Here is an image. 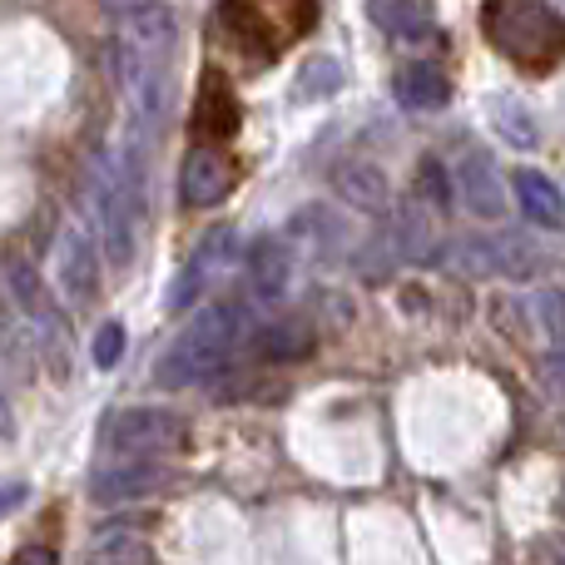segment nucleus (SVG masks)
Wrapping results in <instances>:
<instances>
[{"instance_id":"8","label":"nucleus","mask_w":565,"mask_h":565,"mask_svg":"<svg viewBox=\"0 0 565 565\" xmlns=\"http://www.w3.org/2000/svg\"><path fill=\"white\" fill-rule=\"evenodd\" d=\"M447 184H451V199H457L467 214H477V218L507 214V184H501V174H497L487 149H461L451 174H447Z\"/></svg>"},{"instance_id":"23","label":"nucleus","mask_w":565,"mask_h":565,"mask_svg":"<svg viewBox=\"0 0 565 565\" xmlns=\"http://www.w3.org/2000/svg\"><path fill=\"white\" fill-rule=\"evenodd\" d=\"M342 89V65L332 55H312L308 65L298 70V85H292V99H328Z\"/></svg>"},{"instance_id":"13","label":"nucleus","mask_w":565,"mask_h":565,"mask_svg":"<svg viewBox=\"0 0 565 565\" xmlns=\"http://www.w3.org/2000/svg\"><path fill=\"white\" fill-rule=\"evenodd\" d=\"M282 238H288V244H298V254H312V258L348 254V244H352L348 224H342L338 214H328V209H302V214L282 228Z\"/></svg>"},{"instance_id":"29","label":"nucleus","mask_w":565,"mask_h":565,"mask_svg":"<svg viewBox=\"0 0 565 565\" xmlns=\"http://www.w3.org/2000/svg\"><path fill=\"white\" fill-rule=\"evenodd\" d=\"M15 561H35V565H55V551H40V546H25Z\"/></svg>"},{"instance_id":"25","label":"nucleus","mask_w":565,"mask_h":565,"mask_svg":"<svg viewBox=\"0 0 565 565\" xmlns=\"http://www.w3.org/2000/svg\"><path fill=\"white\" fill-rule=\"evenodd\" d=\"M536 322L546 332L551 348H565V288H541L536 292Z\"/></svg>"},{"instance_id":"10","label":"nucleus","mask_w":565,"mask_h":565,"mask_svg":"<svg viewBox=\"0 0 565 565\" xmlns=\"http://www.w3.org/2000/svg\"><path fill=\"white\" fill-rule=\"evenodd\" d=\"M238 125H244V109H238L228 79L218 75V70H204L199 99H194V135L204 139V145H224V139L238 135Z\"/></svg>"},{"instance_id":"16","label":"nucleus","mask_w":565,"mask_h":565,"mask_svg":"<svg viewBox=\"0 0 565 565\" xmlns=\"http://www.w3.org/2000/svg\"><path fill=\"white\" fill-rule=\"evenodd\" d=\"M228 238H234V228H214V234H209L204 244H199V254L189 258V268L174 278V288H169V312H184L189 302H194L199 292H204V282L214 278V268H218V264H224V254H218V248H224Z\"/></svg>"},{"instance_id":"20","label":"nucleus","mask_w":565,"mask_h":565,"mask_svg":"<svg viewBox=\"0 0 565 565\" xmlns=\"http://www.w3.org/2000/svg\"><path fill=\"white\" fill-rule=\"evenodd\" d=\"M258 348V358L264 362H298L312 352V322L302 318H282V322H268V328H254V338H248Z\"/></svg>"},{"instance_id":"2","label":"nucleus","mask_w":565,"mask_h":565,"mask_svg":"<svg viewBox=\"0 0 565 565\" xmlns=\"http://www.w3.org/2000/svg\"><path fill=\"white\" fill-rule=\"evenodd\" d=\"M481 30L497 55L531 75H551L565 60V15L551 0H487Z\"/></svg>"},{"instance_id":"6","label":"nucleus","mask_w":565,"mask_h":565,"mask_svg":"<svg viewBox=\"0 0 565 565\" xmlns=\"http://www.w3.org/2000/svg\"><path fill=\"white\" fill-rule=\"evenodd\" d=\"M451 254H457L451 264L461 274H477V278H536V268H541V248L526 234L461 238Z\"/></svg>"},{"instance_id":"26","label":"nucleus","mask_w":565,"mask_h":565,"mask_svg":"<svg viewBox=\"0 0 565 565\" xmlns=\"http://www.w3.org/2000/svg\"><path fill=\"white\" fill-rule=\"evenodd\" d=\"M119 358H125V328L105 322V328L95 332V367H115Z\"/></svg>"},{"instance_id":"7","label":"nucleus","mask_w":565,"mask_h":565,"mask_svg":"<svg viewBox=\"0 0 565 565\" xmlns=\"http://www.w3.org/2000/svg\"><path fill=\"white\" fill-rule=\"evenodd\" d=\"M174 487V471L159 467V457H125L115 467H99L95 481H89V497L99 507H125V501H149L164 497Z\"/></svg>"},{"instance_id":"1","label":"nucleus","mask_w":565,"mask_h":565,"mask_svg":"<svg viewBox=\"0 0 565 565\" xmlns=\"http://www.w3.org/2000/svg\"><path fill=\"white\" fill-rule=\"evenodd\" d=\"M248 338H254V318H248L244 302L238 298L214 302V308L199 312L174 338V348L159 358L154 382L164 392H184V387H199V382L224 377L238 362V352L248 348Z\"/></svg>"},{"instance_id":"24","label":"nucleus","mask_w":565,"mask_h":565,"mask_svg":"<svg viewBox=\"0 0 565 565\" xmlns=\"http://www.w3.org/2000/svg\"><path fill=\"white\" fill-rule=\"evenodd\" d=\"M397 238H402V248H407L412 258L437 254V228L427 224V209H407V214L397 218Z\"/></svg>"},{"instance_id":"22","label":"nucleus","mask_w":565,"mask_h":565,"mask_svg":"<svg viewBox=\"0 0 565 565\" xmlns=\"http://www.w3.org/2000/svg\"><path fill=\"white\" fill-rule=\"evenodd\" d=\"M491 125L507 135V145L511 149H536L541 145V125L531 119V109L521 105L516 95H491Z\"/></svg>"},{"instance_id":"11","label":"nucleus","mask_w":565,"mask_h":565,"mask_svg":"<svg viewBox=\"0 0 565 565\" xmlns=\"http://www.w3.org/2000/svg\"><path fill=\"white\" fill-rule=\"evenodd\" d=\"M60 292H65L75 308H85V302L99 292V254H95V238H89L79 224H70L65 234H60Z\"/></svg>"},{"instance_id":"3","label":"nucleus","mask_w":565,"mask_h":565,"mask_svg":"<svg viewBox=\"0 0 565 565\" xmlns=\"http://www.w3.org/2000/svg\"><path fill=\"white\" fill-rule=\"evenodd\" d=\"M95 209H99V244L109 264L129 268L139 254V224H145V174H139V145L109 154L95 174Z\"/></svg>"},{"instance_id":"18","label":"nucleus","mask_w":565,"mask_h":565,"mask_svg":"<svg viewBox=\"0 0 565 565\" xmlns=\"http://www.w3.org/2000/svg\"><path fill=\"white\" fill-rule=\"evenodd\" d=\"M332 184H338V194L348 199L352 209H362V214H387L392 209L387 174L372 164H342L338 174H332Z\"/></svg>"},{"instance_id":"9","label":"nucleus","mask_w":565,"mask_h":565,"mask_svg":"<svg viewBox=\"0 0 565 565\" xmlns=\"http://www.w3.org/2000/svg\"><path fill=\"white\" fill-rule=\"evenodd\" d=\"M228 189H234V164H228L214 145L189 149L184 164H179V199H184L189 209H214L228 199Z\"/></svg>"},{"instance_id":"15","label":"nucleus","mask_w":565,"mask_h":565,"mask_svg":"<svg viewBox=\"0 0 565 565\" xmlns=\"http://www.w3.org/2000/svg\"><path fill=\"white\" fill-rule=\"evenodd\" d=\"M218 30L228 35V45L244 50V55L258 60V65L274 60V50H278V40L268 35V20L254 15L248 6H238V0H224V6H218Z\"/></svg>"},{"instance_id":"21","label":"nucleus","mask_w":565,"mask_h":565,"mask_svg":"<svg viewBox=\"0 0 565 565\" xmlns=\"http://www.w3.org/2000/svg\"><path fill=\"white\" fill-rule=\"evenodd\" d=\"M89 561H109V565H149L154 561V546L139 541L135 526H99L95 541H89Z\"/></svg>"},{"instance_id":"17","label":"nucleus","mask_w":565,"mask_h":565,"mask_svg":"<svg viewBox=\"0 0 565 565\" xmlns=\"http://www.w3.org/2000/svg\"><path fill=\"white\" fill-rule=\"evenodd\" d=\"M367 15L372 25L397 40H422L437 25V6L431 0H367Z\"/></svg>"},{"instance_id":"27","label":"nucleus","mask_w":565,"mask_h":565,"mask_svg":"<svg viewBox=\"0 0 565 565\" xmlns=\"http://www.w3.org/2000/svg\"><path fill=\"white\" fill-rule=\"evenodd\" d=\"M531 556L536 561H565V541H541V546H531Z\"/></svg>"},{"instance_id":"19","label":"nucleus","mask_w":565,"mask_h":565,"mask_svg":"<svg viewBox=\"0 0 565 565\" xmlns=\"http://www.w3.org/2000/svg\"><path fill=\"white\" fill-rule=\"evenodd\" d=\"M516 204H521V214L531 218V224H546V228H561L565 224V199H561V189L551 184L546 174H536V169H516Z\"/></svg>"},{"instance_id":"4","label":"nucleus","mask_w":565,"mask_h":565,"mask_svg":"<svg viewBox=\"0 0 565 565\" xmlns=\"http://www.w3.org/2000/svg\"><path fill=\"white\" fill-rule=\"evenodd\" d=\"M0 278H6V302L20 312L30 342H40V348H45V358L55 362V372H65L70 322H65V312H60L55 292L45 288V278H40L25 258H10V264L0 268Z\"/></svg>"},{"instance_id":"28","label":"nucleus","mask_w":565,"mask_h":565,"mask_svg":"<svg viewBox=\"0 0 565 565\" xmlns=\"http://www.w3.org/2000/svg\"><path fill=\"white\" fill-rule=\"evenodd\" d=\"M20 501H25V487H0V516H6V511H15Z\"/></svg>"},{"instance_id":"5","label":"nucleus","mask_w":565,"mask_h":565,"mask_svg":"<svg viewBox=\"0 0 565 565\" xmlns=\"http://www.w3.org/2000/svg\"><path fill=\"white\" fill-rule=\"evenodd\" d=\"M105 447L125 457H174L189 447V422L164 407H125L105 422Z\"/></svg>"},{"instance_id":"12","label":"nucleus","mask_w":565,"mask_h":565,"mask_svg":"<svg viewBox=\"0 0 565 565\" xmlns=\"http://www.w3.org/2000/svg\"><path fill=\"white\" fill-rule=\"evenodd\" d=\"M292 274H298V248L288 238H264V244L248 254V288L264 302H282L292 292Z\"/></svg>"},{"instance_id":"14","label":"nucleus","mask_w":565,"mask_h":565,"mask_svg":"<svg viewBox=\"0 0 565 565\" xmlns=\"http://www.w3.org/2000/svg\"><path fill=\"white\" fill-rule=\"evenodd\" d=\"M392 89H397V105L412 109V115H437V109H447V99H451V79L441 75L437 65H427V60L402 70Z\"/></svg>"}]
</instances>
